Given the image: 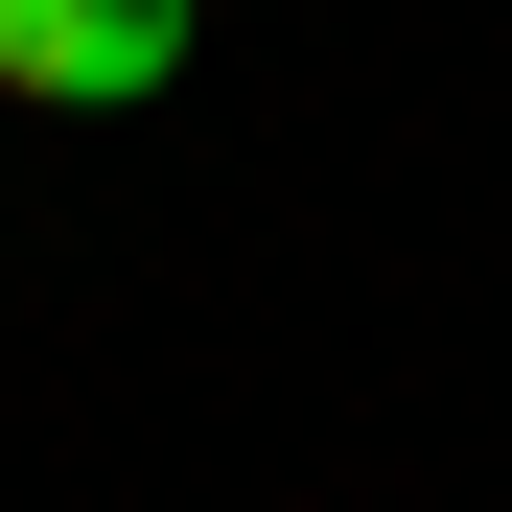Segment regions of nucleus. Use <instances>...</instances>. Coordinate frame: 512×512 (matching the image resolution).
<instances>
[{
    "label": "nucleus",
    "instance_id": "f257e3e1",
    "mask_svg": "<svg viewBox=\"0 0 512 512\" xmlns=\"http://www.w3.org/2000/svg\"><path fill=\"white\" fill-rule=\"evenodd\" d=\"M163 70H187V0H0V94L47 117H140Z\"/></svg>",
    "mask_w": 512,
    "mask_h": 512
}]
</instances>
